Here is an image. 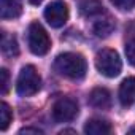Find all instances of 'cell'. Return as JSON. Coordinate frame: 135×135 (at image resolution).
Returning a JSON list of instances; mask_svg holds the SVG:
<instances>
[{"mask_svg": "<svg viewBox=\"0 0 135 135\" xmlns=\"http://www.w3.org/2000/svg\"><path fill=\"white\" fill-rule=\"evenodd\" d=\"M8 88H10V73L7 69H2L0 70V94L5 95L8 92Z\"/></svg>", "mask_w": 135, "mask_h": 135, "instance_id": "15", "label": "cell"}, {"mask_svg": "<svg viewBox=\"0 0 135 135\" xmlns=\"http://www.w3.org/2000/svg\"><path fill=\"white\" fill-rule=\"evenodd\" d=\"M27 40H29V48L35 56H45L51 48V40L43 26L38 22H32L29 26Z\"/></svg>", "mask_w": 135, "mask_h": 135, "instance_id": "4", "label": "cell"}, {"mask_svg": "<svg viewBox=\"0 0 135 135\" xmlns=\"http://www.w3.org/2000/svg\"><path fill=\"white\" fill-rule=\"evenodd\" d=\"M126 56H127V60L132 65H135V38H132L126 45Z\"/></svg>", "mask_w": 135, "mask_h": 135, "instance_id": "17", "label": "cell"}, {"mask_svg": "<svg viewBox=\"0 0 135 135\" xmlns=\"http://www.w3.org/2000/svg\"><path fill=\"white\" fill-rule=\"evenodd\" d=\"M80 13L86 18H95L103 13V7L99 0H81L80 2Z\"/></svg>", "mask_w": 135, "mask_h": 135, "instance_id": "12", "label": "cell"}, {"mask_svg": "<svg viewBox=\"0 0 135 135\" xmlns=\"http://www.w3.org/2000/svg\"><path fill=\"white\" fill-rule=\"evenodd\" d=\"M84 133H88V135H108V133H111V126L103 119H91L84 126Z\"/></svg>", "mask_w": 135, "mask_h": 135, "instance_id": "11", "label": "cell"}, {"mask_svg": "<svg viewBox=\"0 0 135 135\" xmlns=\"http://www.w3.org/2000/svg\"><path fill=\"white\" fill-rule=\"evenodd\" d=\"M95 67L103 76L114 78L121 73L122 62L114 49H102L95 56Z\"/></svg>", "mask_w": 135, "mask_h": 135, "instance_id": "3", "label": "cell"}, {"mask_svg": "<svg viewBox=\"0 0 135 135\" xmlns=\"http://www.w3.org/2000/svg\"><path fill=\"white\" fill-rule=\"evenodd\" d=\"M54 70L69 80L78 81L86 76L88 64H86V59L78 52H64L56 57Z\"/></svg>", "mask_w": 135, "mask_h": 135, "instance_id": "1", "label": "cell"}, {"mask_svg": "<svg viewBox=\"0 0 135 135\" xmlns=\"http://www.w3.org/2000/svg\"><path fill=\"white\" fill-rule=\"evenodd\" d=\"M22 13V0H0V16L2 19H15Z\"/></svg>", "mask_w": 135, "mask_h": 135, "instance_id": "9", "label": "cell"}, {"mask_svg": "<svg viewBox=\"0 0 135 135\" xmlns=\"http://www.w3.org/2000/svg\"><path fill=\"white\" fill-rule=\"evenodd\" d=\"M89 102L92 107L105 110L111 105V95L105 88H95V89H92V92L89 95Z\"/></svg>", "mask_w": 135, "mask_h": 135, "instance_id": "10", "label": "cell"}, {"mask_svg": "<svg viewBox=\"0 0 135 135\" xmlns=\"http://www.w3.org/2000/svg\"><path fill=\"white\" fill-rule=\"evenodd\" d=\"M119 102L124 107L135 103V76L126 78L119 86Z\"/></svg>", "mask_w": 135, "mask_h": 135, "instance_id": "8", "label": "cell"}, {"mask_svg": "<svg viewBox=\"0 0 135 135\" xmlns=\"http://www.w3.org/2000/svg\"><path fill=\"white\" fill-rule=\"evenodd\" d=\"M40 86H41V78L35 67L33 65L22 67V70L18 76V81H16L18 94L22 97H30L40 91Z\"/></svg>", "mask_w": 135, "mask_h": 135, "instance_id": "2", "label": "cell"}, {"mask_svg": "<svg viewBox=\"0 0 135 135\" xmlns=\"http://www.w3.org/2000/svg\"><path fill=\"white\" fill-rule=\"evenodd\" d=\"M129 133H135V127H132V129L129 130Z\"/></svg>", "mask_w": 135, "mask_h": 135, "instance_id": "20", "label": "cell"}, {"mask_svg": "<svg viewBox=\"0 0 135 135\" xmlns=\"http://www.w3.org/2000/svg\"><path fill=\"white\" fill-rule=\"evenodd\" d=\"M2 52L8 57H13V56H18L19 54V46H18V41L13 35H10L8 32H3L2 33Z\"/></svg>", "mask_w": 135, "mask_h": 135, "instance_id": "13", "label": "cell"}, {"mask_svg": "<svg viewBox=\"0 0 135 135\" xmlns=\"http://www.w3.org/2000/svg\"><path fill=\"white\" fill-rule=\"evenodd\" d=\"M45 19L51 27H62L69 19V8L62 0H54L45 8Z\"/></svg>", "mask_w": 135, "mask_h": 135, "instance_id": "6", "label": "cell"}, {"mask_svg": "<svg viewBox=\"0 0 135 135\" xmlns=\"http://www.w3.org/2000/svg\"><path fill=\"white\" fill-rule=\"evenodd\" d=\"M13 119V111L7 102H2L0 105V130H7L10 122Z\"/></svg>", "mask_w": 135, "mask_h": 135, "instance_id": "14", "label": "cell"}, {"mask_svg": "<svg viewBox=\"0 0 135 135\" xmlns=\"http://www.w3.org/2000/svg\"><path fill=\"white\" fill-rule=\"evenodd\" d=\"M29 2H30L32 5H40V3L43 2V0H29Z\"/></svg>", "mask_w": 135, "mask_h": 135, "instance_id": "19", "label": "cell"}, {"mask_svg": "<svg viewBox=\"0 0 135 135\" xmlns=\"http://www.w3.org/2000/svg\"><path fill=\"white\" fill-rule=\"evenodd\" d=\"M92 30L97 37L100 38H107L111 35V32L114 30V21L108 16V15H99L95 16V21L92 24Z\"/></svg>", "mask_w": 135, "mask_h": 135, "instance_id": "7", "label": "cell"}, {"mask_svg": "<svg viewBox=\"0 0 135 135\" xmlns=\"http://www.w3.org/2000/svg\"><path fill=\"white\" fill-rule=\"evenodd\" d=\"M19 133H21V135H24V133H35V135H41L43 132H41L40 129H35V127H24V129H21V130H19Z\"/></svg>", "mask_w": 135, "mask_h": 135, "instance_id": "18", "label": "cell"}, {"mask_svg": "<svg viewBox=\"0 0 135 135\" xmlns=\"http://www.w3.org/2000/svg\"><path fill=\"white\" fill-rule=\"evenodd\" d=\"M111 3L121 11H130L135 8V0H111Z\"/></svg>", "mask_w": 135, "mask_h": 135, "instance_id": "16", "label": "cell"}, {"mask_svg": "<svg viewBox=\"0 0 135 135\" xmlns=\"http://www.w3.org/2000/svg\"><path fill=\"white\" fill-rule=\"evenodd\" d=\"M78 114V103L70 97H62L52 105V118L56 122H70Z\"/></svg>", "mask_w": 135, "mask_h": 135, "instance_id": "5", "label": "cell"}]
</instances>
